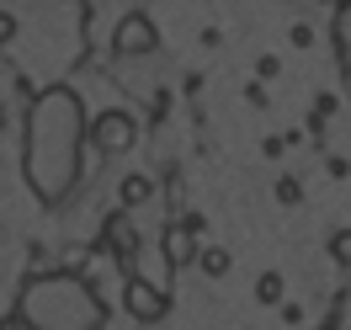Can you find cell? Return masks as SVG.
I'll list each match as a JSON object with an SVG mask.
<instances>
[{
	"label": "cell",
	"mask_w": 351,
	"mask_h": 330,
	"mask_svg": "<svg viewBox=\"0 0 351 330\" xmlns=\"http://www.w3.org/2000/svg\"><path fill=\"white\" fill-rule=\"evenodd\" d=\"M80 144H86V112L80 96L69 86H48L38 91V102L27 112V181L43 202H59L80 176Z\"/></svg>",
	"instance_id": "6da1fadb"
},
{
	"label": "cell",
	"mask_w": 351,
	"mask_h": 330,
	"mask_svg": "<svg viewBox=\"0 0 351 330\" xmlns=\"http://www.w3.org/2000/svg\"><path fill=\"white\" fill-rule=\"evenodd\" d=\"M16 314L32 330H101L107 325V304L96 298V287L80 272H38V277H27Z\"/></svg>",
	"instance_id": "7a4b0ae2"
},
{
	"label": "cell",
	"mask_w": 351,
	"mask_h": 330,
	"mask_svg": "<svg viewBox=\"0 0 351 330\" xmlns=\"http://www.w3.org/2000/svg\"><path fill=\"white\" fill-rule=\"evenodd\" d=\"M133 139H138V123H133L123 107L96 112V123H90V144H96L101 154H123V150H133Z\"/></svg>",
	"instance_id": "3957f363"
},
{
	"label": "cell",
	"mask_w": 351,
	"mask_h": 330,
	"mask_svg": "<svg viewBox=\"0 0 351 330\" xmlns=\"http://www.w3.org/2000/svg\"><path fill=\"white\" fill-rule=\"evenodd\" d=\"M154 38H160V32H154V22L144 16V11H128L123 22L112 27V48H117L123 59H138V54H149Z\"/></svg>",
	"instance_id": "277c9868"
},
{
	"label": "cell",
	"mask_w": 351,
	"mask_h": 330,
	"mask_svg": "<svg viewBox=\"0 0 351 330\" xmlns=\"http://www.w3.org/2000/svg\"><path fill=\"white\" fill-rule=\"evenodd\" d=\"M123 304H128V314L138 325H154V320L165 314V287L144 283V277H128V283H123Z\"/></svg>",
	"instance_id": "5b68a950"
},
{
	"label": "cell",
	"mask_w": 351,
	"mask_h": 330,
	"mask_svg": "<svg viewBox=\"0 0 351 330\" xmlns=\"http://www.w3.org/2000/svg\"><path fill=\"white\" fill-rule=\"evenodd\" d=\"M165 261H171V266H192V261H202V250L192 245V229H186L181 219L165 229Z\"/></svg>",
	"instance_id": "8992f818"
},
{
	"label": "cell",
	"mask_w": 351,
	"mask_h": 330,
	"mask_svg": "<svg viewBox=\"0 0 351 330\" xmlns=\"http://www.w3.org/2000/svg\"><path fill=\"white\" fill-rule=\"evenodd\" d=\"M154 198V181L144 176V171H128V176L117 181V202H123V213H133L138 202H149Z\"/></svg>",
	"instance_id": "52a82bcc"
},
{
	"label": "cell",
	"mask_w": 351,
	"mask_h": 330,
	"mask_svg": "<svg viewBox=\"0 0 351 330\" xmlns=\"http://www.w3.org/2000/svg\"><path fill=\"white\" fill-rule=\"evenodd\" d=\"M202 272H208V277H223V272H229V266H234V256H229V245H202Z\"/></svg>",
	"instance_id": "ba28073f"
},
{
	"label": "cell",
	"mask_w": 351,
	"mask_h": 330,
	"mask_svg": "<svg viewBox=\"0 0 351 330\" xmlns=\"http://www.w3.org/2000/svg\"><path fill=\"white\" fill-rule=\"evenodd\" d=\"M256 298H261V304H282V277H277V272H261V277H256Z\"/></svg>",
	"instance_id": "9c48e42d"
},
{
	"label": "cell",
	"mask_w": 351,
	"mask_h": 330,
	"mask_svg": "<svg viewBox=\"0 0 351 330\" xmlns=\"http://www.w3.org/2000/svg\"><path fill=\"white\" fill-rule=\"evenodd\" d=\"M330 256L341 266H351V229H341V235H330Z\"/></svg>",
	"instance_id": "30bf717a"
},
{
	"label": "cell",
	"mask_w": 351,
	"mask_h": 330,
	"mask_svg": "<svg viewBox=\"0 0 351 330\" xmlns=\"http://www.w3.org/2000/svg\"><path fill=\"white\" fill-rule=\"evenodd\" d=\"M277 198H282V202H298V181H293V176H277Z\"/></svg>",
	"instance_id": "8fae6325"
}]
</instances>
